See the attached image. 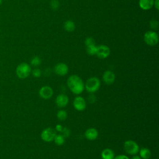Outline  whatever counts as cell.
<instances>
[{
	"label": "cell",
	"instance_id": "18",
	"mask_svg": "<svg viewBox=\"0 0 159 159\" xmlns=\"http://www.w3.org/2000/svg\"><path fill=\"white\" fill-rule=\"evenodd\" d=\"M65 139L62 134H56L54 141L57 145L62 146L65 143Z\"/></svg>",
	"mask_w": 159,
	"mask_h": 159
},
{
	"label": "cell",
	"instance_id": "21",
	"mask_svg": "<svg viewBox=\"0 0 159 159\" xmlns=\"http://www.w3.org/2000/svg\"><path fill=\"white\" fill-rule=\"evenodd\" d=\"M41 59L39 57H34L32 59L31 61V64L34 66H37L41 63Z\"/></svg>",
	"mask_w": 159,
	"mask_h": 159
},
{
	"label": "cell",
	"instance_id": "30",
	"mask_svg": "<svg viewBox=\"0 0 159 159\" xmlns=\"http://www.w3.org/2000/svg\"><path fill=\"white\" fill-rule=\"evenodd\" d=\"M153 5L155 7V8L158 10L159 9V0H155L153 2Z\"/></svg>",
	"mask_w": 159,
	"mask_h": 159
},
{
	"label": "cell",
	"instance_id": "5",
	"mask_svg": "<svg viewBox=\"0 0 159 159\" xmlns=\"http://www.w3.org/2000/svg\"><path fill=\"white\" fill-rule=\"evenodd\" d=\"M144 39L145 42L150 45V46H154L158 44V36L157 32L154 31H147L144 34Z\"/></svg>",
	"mask_w": 159,
	"mask_h": 159
},
{
	"label": "cell",
	"instance_id": "14",
	"mask_svg": "<svg viewBox=\"0 0 159 159\" xmlns=\"http://www.w3.org/2000/svg\"><path fill=\"white\" fill-rule=\"evenodd\" d=\"M154 0H139V6L144 10H149L153 6Z\"/></svg>",
	"mask_w": 159,
	"mask_h": 159
},
{
	"label": "cell",
	"instance_id": "8",
	"mask_svg": "<svg viewBox=\"0 0 159 159\" xmlns=\"http://www.w3.org/2000/svg\"><path fill=\"white\" fill-rule=\"evenodd\" d=\"M110 49L105 45H101L100 46L97 47V55L98 57L101 59H106L110 55Z\"/></svg>",
	"mask_w": 159,
	"mask_h": 159
},
{
	"label": "cell",
	"instance_id": "24",
	"mask_svg": "<svg viewBox=\"0 0 159 159\" xmlns=\"http://www.w3.org/2000/svg\"><path fill=\"white\" fill-rule=\"evenodd\" d=\"M85 45L86 46H89V45H95V42L94 40V39L92 37H88L85 40Z\"/></svg>",
	"mask_w": 159,
	"mask_h": 159
},
{
	"label": "cell",
	"instance_id": "3",
	"mask_svg": "<svg viewBox=\"0 0 159 159\" xmlns=\"http://www.w3.org/2000/svg\"><path fill=\"white\" fill-rule=\"evenodd\" d=\"M16 75L21 79L28 78L31 73V68L27 63H21L16 68Z\"/></svg>",
	"mask_w": 159,
	"mask_h": 159
},
{
	"label": "cell",
	"instance_id": "28",
	"mask_svg": "<svg viewBox=\"0 0 159 159\" xmlns=\"http://www.w3.org/2000/svg\"><path fill=\"white\" fill-rule=\"evenodd\" d=\"M114 159H129V158L124 155H119L116 157H115Z\"/></svg>",
	"mask_w": 159,
	"mask_h": 159
},
{
	"label": "cell",
	"instance_id": "9",
	"mask_svg": "<svg viewBox=\"0 0 159 159\" xmlns=\"http://www.w3.org/2000/svg\"><path fill=\"white\" fill-rule=\"evenodd\" d=\"M54 72L60 76H65L69 72V67L63 63H57L54 66Z\"/></svg>",
	"mask_w": 159,
	"mask_h": 159
},
{
	"label": "cell",
	"instance_id": "11",
	"mask_svg": "<svg viewBox=\"0 0 159 159\" xmlns=\"http://www.w3.org/2000/svg\"><path fill=\"white\" fill-rule=\"evenodd\" d=\"M69 101V97L65 94H60L58 95L57 97L56 98L55 103L59 108H62L65 107L68 104Z\"/></svg>",
	"mask_w": 159,
	"mask_h": 159
},
{
	"label": "cell",
	"instance_id": "16",
	"mask_svg": "<svg viewBox=\"0 0 159 159\" xmlns=\"http://www.w3.org/2000/svg\"><path fill=\"white\" fill-rule=\"evenodd\" d=\"M139 152L140 157L142 159H149L151 156V152L147 148H142Z\"/></svg>",
	"mask_w": 159,
	"mask_h": 159
},
{
	"label": "cell",
	"instance_id": "4",
	"mask_svg": "<svg viewBox=\"0 0 159 159\" xmlns=\"http://www.w3.org/2000/svg\"><path fill=\"white\" fill-rule=\"evenodd\" d=\"M124 148L126 153L130 155H135L139 151V147L138 144L132 140L126 141L124 142Z\"/></svg>",
	"mask_w": 159,
	"mask_h": 159
},
{
	"label": "cell",
	"instance_id": "1",
	"mask_svg": "<svg viewBox=\"0 0 159 159\" xmlns=\"http://www.w3.org/2000/svg\"><path fill=\"white\" fill-rule=\"evenodd\" d=\"M67 86L71 92L75 94H81L85 89V84L81 78L76 75H71L67 80Z\"/></svg>",
	"mask_w": 159,
	"mask_h": 159
},
{
	"label": "cell",
	"instance_id": "27",
	"mask_svg": "<svg viewBox=\"0 0 159 159\" xmlns=\"http://www.w3.org/2000/svg\"><path fill=\"white\" fill-rule=\"evenodd\" d=\"M96 101H97V98L94 95H93V93H92V95H90L88 97V101L89 103H94L96 102Z\"/></svg>",
	"mask_w": 159,
	"mask_h": 159
},
{
	"label": "cell",
	"instance_id": "19",
	"mask_svg": "<svg viewBox=\"0 0 159 159\" xmlns=\"http://www.w3.org/2000/svg\"><path fill=\"white\" fill-rule=\"evenodd\" d=\"M86 52L88 54L90 55H94L97 54V47L95 45H89V46L86 47Z\"/></svg>",
	"mask_w": 159,
	"mask_h": 159
},
{
	"label": "cell",
	"instance_id": "31",
	"mask_svg": "<svg viewBox=\"0 0 159 159\" xmlns=\"http://www.w3.org/2000/svg\"><path fill=\"white\" fill-rule=\"evenodd\" d=\"M131 159H142L139 156H138V155H134L132 157Z\"/></svg>",
	"mask_w": 159,
	"mask_h": 159
},
{
	"label": "cell",
	"instance_id": "7",
	"mask_svg": "<svg viewBox=\"0 0 159 159\" xmlns=\"http://www.w3.org/2000/svg\"><path fill=\"white\" fill-rule=\"evenodd\" d=\"M39 94L42 98L44 100H48L52 98L54 94V92L51 86H44L40 89Z\"/></svg>",
	"mask_w": 159,
	"mask_h": 159
},
{
	"label": "cell",
	"instance_id": "20",
	"mask_svg": "<svg viewBox=\"0 0 159 159\" xmlns=\"http://www.w3.org/2000/svg\"><path fill=\"white\" fill-rule=\"evenodd\" d=\"M57 117L60 121H64L67 118V112L65 110H60L57 114Z\"/></svg>",
	"mask_w": 159,
	"mask_h": 159
},
{
	"label": "cell",
	"instance_id": "32",
	"mask_svg": "<svg viewBox=\"0 0 159 159\" xmlns=\"http://www.w3.org/2000/svg\"><path fill=\"white\" fill-rule=\"evenodd\" d=\"M3 3V0H0V6H1Z\"/></svg>",
	"mask_w": 159,
	"mask_h": 159
},
{
	"label": "cell",
	"instance_id": "26",
	"mask_svg": "<svg viewBox=\"0 0 159 159\" xmlns=\"http://www.w3.org/2000/svg\"><path fill=\"white\" fill-rule=\"evenodd\" d=\"M51 5L53 9L56 10L59 7V2L57 1V0H52L51 2Z\"/></svg>",
	"mask_w": 159,
	"mask_h": 159
},
{
	"label": "cell",
	"instance_id": "13",
	"mask_svg": "<svg viewBox=\"0 0 159 159\" xmlns=\"http://www.w3.org/2000/svg\"><path fill=\"white\" fill-rule=\"evenodd\" d=\"M85 135L87 139L89 141H93L97 139L98 137V132L95 128H89L86 131Z\"/></svg>",
	"mask_w": 159,
	"mask_h": 159
},
{
	"label": "cell",
	"instance_id": "17",
	"mask_svg": "<svg viewBox=\"0 0 159 159\" xmlns=\"http://www.w3.org/2000/svg\"><path fill=\"white\" fill-rule=\"evenodd\" d=\"M64 28L67 32H73L75 29V23L72 21H67L65 22Z\"/></svg>",
	"mask_w": 159,
	"mask_h": 159
},
{
	"label": "cell",
	"instance_id": "25",
	"mask_svg": "<svg viewBox=\"0 0 159 159\" xmlns=\"http://www.w3.org/2000/svg\"><path fill=\"white\" fill-rule=\"evenodd\" d=\"M32 75L36 78H39L42 75V72L39 69H35L32 72Z\"/></svg>",
	"mask_w": 159,
	"mask_h": 159
},
{
	"label": "cell",
	"instance_id": "2",
	"mask_svg": "<svg viewBox=\"0 0 159 159\" xmlns=\"http://www.w3.org/2000/svg\"><path fill=\"white\" fill-rule=\"evenodd\" d=\"M100 85L101 82L98 78L92 77L86 81L85 88L88 93H94L100 89Z\"/></svg>",
	"mask_w": 159,
	"mask_h": 159
},
{
	"label": "cell",
	"instance_id": "15",
	"mask_svg": "<svg viewBox=\"0 0 159 159\" xmlns=\"http://www.w3.org/2000/svg\"><path fill=\"white\" fill-rule=\"evenodd\" d=\"M115 157V152L110 149H105L101 152L103 159H114Z\"/></svg>",
	"mask_w": 159,
	"mask_h": 159
},
{
	"label": "cell",
	"instance_id": "6",
	"mask_svg": "<svg viewBox=\"0 0 159 159\" xmlns=\"http://www.w3.org/2000/svg\"><path fill=\"white\" fill-rule=\"evenodd\" d=\"M56 135V132L54 129L51 127L46 128L44 129L41 133V138L42 139L46 142H51L54 141Z\"/></svg>",
	"mask_w": 159,
	"mask_h": 159
},
{
	"label": "cell",
	"instance_id": "29",
	"mask_svg": "<svg viewBox=\"0 0 159 159\" xmlns=\"http://www.w3.org/2000/svg\"><path fill=\"white\" fill-rule=\"evenodd\" d=\"M63 126L61 124H57L55 127V130L58 132H62V129H63Z\"/></svg>",
	"mask_w": 159,
	"mask_h": 159
},
{
	"label": "cell",
	"instance_id": "10",
	"mask_svg": "<svg viewBox=\"0 0 159 159\" xmlns=\"http://www.w3.org/2000/svg\"><path fill=\"white\" fill-rule=\"evenodd\" d=\"M74 106L75 109L79 111H83L86 107V103L81 97H77L74 100Z\"/></svg>",
	"mask_w": 159,
	"mask_h": 159
},
{
	"label": "cell",
	"instance_id": "12",
	"mask_svg": "<svg viewBox=\"0 0 159 159\" xmlns=\"http://www.w3.org/2000/svg\"><path fill=\"white\" fill-rule=\"evenodd\" d=\"M115 74L111 70H106L103 75V80L107 85L112 84L115 82Z\"/></svg>",
	"mask_w": 159,
	"mask_h": 159
},
{
	"label": "cell",
	"instance_id": "23",
	"mask_svg": "<svg viewBox=\"0 0 159 159\" xmlns=\"http://www.w3.org/2000/svg\"><path fill=\"white\" fill-rule=\"evenodd\" d=\"M61 132H62V135L65 138H69L70 135V129H69L66 127H63Z\"/></svg>",
	"mask_w": 159,
	"mask_h": 159
},
{
	"label": "cell",
	"instance_id": "22",
	"mask_svg": "<svg viewBox=\"0 0 159 159\" xmlns=\"http://www.w3.org/2000/svg\"><path fill=\"white\" fill-rule=\"evenodd\" d=\"M158 25H159L158 21L156 19H153L150 22V25L151 28L154 30H157L158 29Z\"/></svg>",
	"mask_w": 159,
	"mask_h": 159
}]
</instances>
